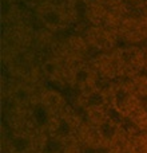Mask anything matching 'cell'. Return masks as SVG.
<instances>
[{"label":"cell","instance_id":"obj_2","mask_svg":"<svg viewBox=\"0 0 147 153\" xmlns=\"http://www.w3.org/2000/svg\"><path fill=\"white\" fill-rule=\"evenodd\" d=\"M42 20L46 26L51 27V28H56V27L60 26L62 20V13L58 10H47L42 16Z\"/></svg>","mask_w":147,"mask_h":153},{"label":"cell","instance_id":"obj_4","mask_svg":"<svg viewBox=\"0 0 147 153\" xmlns=\"http://www.w3.org/2000/svg\"><path fill=\"white\" fill-rule=\"evenodd\" d=\"M51 153H80V149L74 145V143H67V144H63L62 146H59L58 149H55Z\"/></svg>","mask_w":147,"mask_h":153},{"label":"cell","instance_id":"obj_1","mask_svg":"<svg viewBox=\"0 0 147 153\" xmlns=\"http://www.w3.org/2000/svg\"><path fill=\"white\" fill-rule=\"evenodd\" d=\"M11 153H34L35 144L32 137L26 132L16 133L10 141Z\"/></svg>","mask_w":147,"mask_h":153},{"label":"cell","instance_id":"obj_3","mask_svg":"<svg viewBox=\"0 0 147 153\" xmlns=\"http://www.w3.org/2000/svg\"><path fill=\"white\" fill-rule=\"evenodd\" d=\"M72 10L78 16L83 18V16H86L87 13H88L90 7H88V3H87L86 0H75L72 4Z\"/></svg>","mask_w":147,"mask_h":153}]
</instances>
